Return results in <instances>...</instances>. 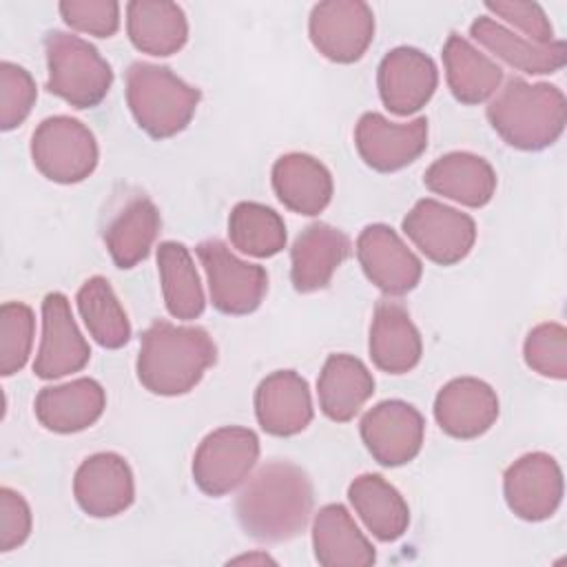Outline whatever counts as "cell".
Instances as JSON below:
<instances>
[{
	"label": "cell",
	"mask_w": 567,
	"mask_h": 567,
	"mask_svg": "<svg viewBox=\"0 0 567 567\" xmlns=\"http://www.w3.org/2000/svg\"><path fill=\"white\" fill-rule=\"evenodd\" d=\"M354 144L361 159L379 171L392 173L412 164L427 146V120L416 117L405 124H394L381 113H363L357 131Z\"/></svg>",
	"instance_id": "9a60e30c"
},
{
	"label": "cell",
	"mask_w": 567,
	"mask_h": 567,
	"mask_svg": "<svg viewBox=\"0 0 567 567\" xmlns=\"http://www.w3.org/2000/svg\"><path fill=\"white\" fill-rule=\"evenodd\" d=\"M485 9L505 20L507 24L516 27L518 31L525 33L527 40L547 44L554 40V27L543 11L540 4L536 2H520V0H496V2H485Z\"/></svg>",
	"instance_id": "f35d334b"
},
{
	"label": "cell",
	"mask_w": 567,
	"mask_h": 567,
	"mask_svg": "<svg viewBox=\"0 0 567 567\" xmlns=\"http://www.w3.org/2000/svg\"><path fill=\"white\" fill-rule=\"evenodd\" d=\"M312 549L319 565L326 567H365L377 558L370 540L339 503L323 505L315 514Z\"/></svg>",
	"instance_id": "484cf974"
},
{
	"label": "cell",
	"mask_w": 567,
	"mask_h": 567,
	"mask_svg": "<svg viewBox=\"0 0 567 567\" xmlns=\"http://www.w3.org/2000/svg\"><path fill=\"white\" fill-rule=\"evenodd\" d=\"M31 159L47 179L78 184L97 166V142L80 120L53 115L33 131Z\"/></svg>",
	"instance_id": "8992f818"
},
{
	"label": "cell",
	"mask_w": 567,
	"mask_h": 567,
	"mask_svg": "<svg viewBox=\"0 0 567 567\" xmlns=\"http://www.w3.org/2000/svg\"><path fill=\"white\" fill-rule=\"evenodd\" d=\"M368 350L372 363L388 374L410 372L421 361V334L403 306L394 301L377 303L370 323Z\"/></svg>",
	"instance_id": "7402d4cb"
},
{
	"label": "cell",
	"mask_w": 567,
	"mask_h": 567,
	"mask_svg": "<svg viewBox=\"0 0 567 567\" xmlns=\"http://www.w3.org/2000/svg\"><path fill=\"white\" fill-rule=\"evenodd\" d=\"M197 257L208 279L210 301L219 312L248 315L259 308L268 290V275L261 266L235 257L219 239L202 241Z\"/></svg>",
	"instance_id": "ba28073f"
},
{
	"label": "cell",
	"mask_w": 567,
	"mask_h": 567,
	"mask_svg": "<svg viewBox=\"0 0 567 567\" xmlns=\"http://www.w3.org/2000/svg\"><path fill=\"white\" fill-rule=\"evenodd\" d=\"M312 512V483L290 461L261 465L241 487L235 514L241 529L261 543H284L303 532Z\"/></svg>",
	"instance_id": "6da1fadb"
},
{
	"label": "cell",
	"mask_w": 567,
	"mask_h": 567,
	"mask_svg": "<svg viewBox=\"0 0 567 567\" xmlns=\"http://www.w3.org/2000/svg\"><path fill=\"white\" fill-rule=\"evenodd\" d=\"M159 226V210L146 195L128 197L104 230V244L113 264L117 268H133L146 259Z\"/></svg>",
	"instance_id": "f1b7e54d"
},
{
	"label": "cell",
	"mask_w": 567,
	"mask_h": 567,
	"mask_svg": "<svg viewBox=\"0 0 567 567\" xmlns=\"http://www.w3.org/2000/svg\"><path fill=\"white\" fill-rule=\"evenodd\" d=\"M35 317L22 301H7L0 308V372L4 377L24 368L33 346Z\"/></svg>",
	"instance_id": "e575fe53"
},
{
	"label": "cell",
	"mask_w": 567,
	"mask_h": 567,
	"mask_svg": "<svg viewBox=\"0 0 567 567\" xmlns=\"http://www.w3.org/2000/svg\"><path fill=\"white\" fill-rule=\"evenodd\" d=\"M408 239L434 264L452 266L465 259L476 241V224L467 213L436 199H419L403 217Z\"/></svg>",
	"instance_id": "9c48e42d"
},
{
	"label": "cell",
	"mask_w": 567,
	"mask_h": 567,
	"mask_svg": "<svg viewBox=\"0 0 567 567\" xmlns=\"http://www.w3.org/2000/svg\"><path fill=\"white\" fill-rule=\"evenodd\" d=\"M348 498L374 538L392 543L403 536L410 509L394 485L379 474H361L348 487Z\"/></svg>",
	"instance_id": "f546056e"
},
{
	"label": "cell",
	"mask_w": 567,
	"mask_h": 567,
	"mask_svg": "<svg viewBox=\"0 0 567 567\" xmlns=\"http://www.w3.org/2000/svg\"><path fill=\"white\" fill-rule=\"evenodd\" d=\"M106 394L93 379H75L62 385L42 388L35 396L38 421L58 434L91 427L104 412Z\"/></svg>",
	"instance_id": "603a6c76"
},
{
	"label": "cell",
	"mask_w": 567,
	"mask_h": 567,
	"mask_svg": "<svg viewBox=\"0 0 567 567\" xmlns=\"http://www.w3.org/2000/svg\"><path fill=\"white\" fill-rule=\"evenodd\" d=\"M523 354L534 372L563 381L567 377V330L560 323H540L532 328Z\"/></svg>",
	"instance_id": "d590c367"
},
{
	"label": "cell",
	"mask_w": 567,
	"mask_h": 567,
	"mask_svg": "<svg viewBox=\"0 0 567 567\" xmlns=\"http://www.w3.org/2000/svg\"><path fill=\"white\" fill-rule=\"evenodd\" d=\"M126 102L142 131L155 140L184 131L199 104V91L168 66L133 62L126 71Z\"/></svg>",
	"instance_id": "277c9868"
},
{
	"label": "cell",
	"mask_w": 567,
	"mask_h": 567,
	"mask_svg": "<svg viewBox=\"0 0 567 567\" xmlns=\"http://www.w3.org/2000/svg\"><path fill=\"white\" fill-rule=\"evenodd\" d=\"M503 492L507 507L518 518L545 520L563 501V472L554 456L529 452L507 467Z\"/></svg>",
	"instance_id": "7c38bea8"
},
{
	"label": "cell",
	"mask_w": 567,
	"mask_h": 567,
	"mask_svg": "<svg viewBox=\"0 0 567 567\" xmlns=\"http://www.w3.org/2000/svg\"><path fill=\"white\" fill-rule=\"evenodd\" d=\"M357 257L365 277L390 297L416 288L423 272L419 257L385 224H370L361 230L357 237Z\"/></svg>",
	"instance_id": "4fadbf2b"
},
{
	"label": "cell",
	"mask_w": 567,
	"mask_h": 567,
	"mask_svg": "<svg viewBox=\"0 0 567 567\" xmlns=\"http://www.w3.org/2000/svg\"><path fill=\"white\" fill-rule=\"evenodd\" d=\"M49 93L75 109L97 106L113 82L111 64L80 35L51 31L44 38Z\"/></svg>",
	"instance_id": "5b68a950"
},
{
	"label": "cell",
	"mask_w": 567,
	"mask_h": 567,
	"mask_svg": "<svg viewBox=\"0 0 567 567\" xmlns=\"http://www.w3.org/2000/svg\"><path fill=\"white\" fill-rule=\"evenodd\" d=\"M215 359L217 348L204 328L155 321L142 334L135 368L148 392L177 396L190 392Z\"/></svg>",
	"instance_id": "7a4b0ae2"
},
{
	"label": "cell",
	"mask_w": 567,
	"mask_h": 567,
	"mask_svg": "<svg viewBox=\"0 0 567 567\" xmlns=\"http://www.w3.org/2000/svg\"><path fill=\"white\" fill-rule=\"evenodd\" d=\"M230 244L250 257H272L286 246V224L272 208L239 202L228 217Z\"/></svg>",
	"instance_id": "836d02e7"
},
{
	"label": "cell",
	"mask_w": 567,
	"mask_h": 567,
	"mask_svg": "<svg viewBox=\"0 0 567 567\" xmlns=\"http://www.w3.org/2000/svg\"><path fill=\"white\" fill-rule=\"evenodd\" d=\"M38 97V89L27 69L2 62L0 64V128L11 131L20 126L31 113Z\"/></svg>",
	"instance_id": "8d00e7d4"
},
{
	"label": "cell",
	"mask_w": 567,
	"mask_h": 567,
	"mask_svg": "<svg viewBox=\"0 0 567 567\" xmlns=\"http://www.w3.org/2000/svg\"><path fill=\"white\" fill-rule=\"evenodd\" d=\"M308 33L323 58L350 64L368 51L374 38V13L361 0H326L312 7Z\"/></svg>",
	"instance_id": "30bf717a"
},
{
	"label": "cell",
	"mask_w": 567,
	"mask_h": 567,
	"mask_svg": "<svg viewBox=\"0 0 567 567\" xmlns=\"http://www.w3.org/2000/svg\"><path fill=\"white\" fill-rule=\"evenodd\" d=\"M350 255V239L330 224H310L290 248V279L295 290L315 292L330 284Z\"/></svg>",
	"instance_id": "ffe728a7"
},
{
	"label": "cell",
	"mask_w": 567,
	"mask_h": 567,
	"mask_svg": "<svg viewBox=\"0 0 567 567\" xmlns=\"http://www.w3.org/2000/svg\"><path fill=\"white\" fill-rule=\"evenodd\" d=\"M374 392V379L370 370L352 354H330L317 379V396L321 412L346 423L363 408Z\"/></svg>",
	"instance_id": "83f0119b"
},
{
	"label": "cell",
	"mask_w": 567,
	"mask_h": 567,
	"mask_svg": "<svg viewBox=\"0 0 567 567\" xmlns=\"http://www.w3.org/2000/svg\"><path fill=\"white\" fill-rule=\"evenodd\" d=\"M157 268L166 310L175 319L199 317L206 301L188 248L177 241H162L157 246Z\"/></svg>",
	"instance_id": "1f68e13d"
},
{
	"label": "cell",
	"mask_w": 567,
	"mask_h": 567,
	"mask_svg": "<svg viewBox=\"0 0 567 567\" xmlns=\"http://www.w3.org/2000/svg\"><path fill=\"white\" fill-rule=\"evenodd\" d=\"M423 434L421 412L399 399L377 403L361 419V439L372 458L385 467L410 463L421 452Z\"/></svg>",
	"instance_id": "8fae6325"
},
{
	"label": "cell",
	"mask_w": 567,
	"mask_h": 567,
	"mask_svg": "<svg viewBox=\"0 0 567 567\" xmlns=\"http://www.w3.org/2000/svg\"><path fill=\"white\" fill-rule=\"evenodd\" d=\"M255 414L264 432L272 436H292L312 421V401L308 383L295 370L268 374L255 392Z\"/></svg>",
	"instance_id": "d6986e66"
},
{
	"label": "cell",
	"mask_w": 567,
	"mask_h": 567,
	"mask_svg": "<svg viewBox=\"0 0 567 567\" xmlns=\"http://www.w3.org/2000/svg\"><path fill=\"white\" fill-rule=\"evenodd\" d=\"M31 534V509L22 494L2 487L0 489V551L20 547Z\"/></svg>",
	"instance_id": "ab89813d"
},
{
	"label": "cell",
	"mask_w": 567,
	"mask_h": 567,
	"mask_svg": "<svg viewBox=\"0 0 567 567\" xmlns=\"http://www.w3.org/2000/svg\"><path fill=\"white\" fill-rule=\"evenodd\" d=\"M78 310L89 334L102 348L115 350L131 339L128 317L104 277H91L82 284L78 290Z\"/></svg>",
	"instance_id": "d6a6232c"
},
{
	"label": "cell",
	"mask_w": 567,
	"mask_h": 567,
	"mask_svg": "<svg viewBox=\"0 0 567 567\" xmlns=\"http://www.w3.org/2000/svg\"><path fill=\"white\" fill-rule=\"evenodd\" d=\"M439 71L430 55L414 47L392 49L379 64L377 86L381 102L394 115H412L436 91Z\"/></svg>",
	"instance_id": "2e32d148"
},
{
	"label": "cell",
	"mask_w": 567,
	"mask_h": 567,
	"mask_svg": "<svg viewBox=\"0 0 567 567\" xmlns=\"http://www.w3.org/2000/svg\"><path fill=\"white\" fill-rule=\"evenodd\" d=\"M487 120L505 144L520 151L551 146L567 120V102L558 86L509 78L487 106Z\"/></svg>",
	"instance_id": "3957f363"
},
{
	"label": "cell",
	"mask_w": 567,
	"mask_h": 567,
	"mask_svg": "<svg viewBox=\"0 0 567 567\" xmlns=\"http://www.w3.org/2000/svg\"><path fill=\"white\" fill-rule=\"evenodd\" d=\"M73 494L82 512L111 518L131 507L135 483L128 463L115 452H97L82 461L73 478Z\"/></svg>",
	"instance_id": "e0dca14e"
},
{
	"label": "cell",
	"mask_w": 567,
	"mask_h": 567,
	"mask_svg": "<svg viewBox=\"0 0 567 567\" xmlns=\"http://www.w3.org/2000/svg\"><path fill=\"white\" fill-rule=\"evenodd\" d=\"M445 78L452 95L463 104H481L501 86L503 71L465 38L452 33L443 47Z\"/></svg>",
	"instance_id": "4dcf8cb0"
},
{
	"label": "cell",
	"mask_w": 567,
	"mask_h": 567,
	"mask_svg": "<svg viewBox=\"0 0 567 567\" xmlns=\"http://www.w3.org/2000/svg\"><path fill=\"white\" fill-rule=\"evenodd\" d=\"M126 31L142 53L166 58L188 40V22L179 4L168 0H133L126 4Z\"/></svg>",
	"instance_id": "4316f807"
},
{
	"label": "cell",
	"mask_w": 567,
	"mask_h": 567,
	"mask_svg": "<svg viewBox=\"0 0 567 567\" xmlns=\"http://www.w3.org/2000/svg\"><path fill=\"white\" fill-rule=\"evenodd\" d=\"M230 563H248V565L259 563V565H266V563H275V560L268 554H248V556H237Z\"/></svg>",
	"instance_id": "60d3db41"
},
{
	"label": "cell",
	"mask_w": 567,
	"mask_h": 567,
	"mask_svg": "<svg viewBox=\"0 0 567 567\" xmlns=\"http://www.w3.org/2000/svg\"><path fill=\"white\" fill-rule=\"evenodd\" d=\"M423 182L432 193L470 208L485 206L496 190V173L489 162L465 151L432 162Z\"/></svg>",
	"instance_id": "cb8c5ba5"
},
{
	"label": "cell",
	"mask_w": 567,
	"mask_h": 567,
	"mask_svg": "<svg viewBox=\"0 0 567 567\" xmlns=\"http://www.w3.org/2000/svg\"><path fill=\"white\" fill-rule=\"evenodd\" d=\"M470 33L489 53L523 73H556L567 62V47L563 40H551L547 44L532 42L525 35L509 31L505 24L489 16L476 18L470 27Z\"/></svg>",
	"instance_id": "44dd1931"
},
{
	"label": "cell",
	"mask_w": 567,
	"mask_h": 567,
	"mask_svg": "<svg viewBox=\"0 0 567 567\" xmlns=\"http://www.w3.org/2000/svg\"><path fill=\"white\" fill-rule=\"evenodd\" d=\"M498 416L496 392L481 379L458 377L445 383L434 401V419L454 439L485 434Z\"/></svg>",
	"instance_id": "ac0fdd59"
},
{
	"label": "cell",
	"mask_w": 567,
	"mask_h": 567,
	"mask_svg": "<svg viewBox=\"0 0 567 567\" xmlns=\"http://www.w3.org/2000/svg\"><path fill=\"white\" fill-rule=\"evenodd\" d=\"M58 9L71 29L95 38H111L120 27V4L113 0H64Z\"/></svg>",
	"instance_id": "74e56055"
},
{
	"label": "cell",
	"mask_w": 567,
	"mask_h": 567,
	"mask_svg": "<svg viewBox=\"0 0 567 567\" xmlns=\"http://www.w3.org/2000/svg\"><path fill=\"white\" fill-rule=\"evenodd\" d=\"M272 188L292 213L319 215L332 199V175L317 157L288 153L272 166Z\"/></svg>",
	"instance_id": "d4e9b609"
},
{
	"label": "cell",
	"mask_w": 567,
	"mask_h": 567,
	"mask_svg": "<svg viewBox=\"0 0 567 567\" xmlns=\"http://www.w3.org/2000/svg\"><path fill=\"white\" fill-rule=\"evenodd\" d=\"M91 357L69 299L62 292H49L42 301V339L33 361V372L40 379H60L80 372Z\"/></svg>",
	"instance_id": "5bb4252c"
},
{
	"label": "cell",
	"mask_w": 567,
	"mask_h": 567,
	"mask_svg": "<svg viewBox=\"0 0 567 567\" xmlns=\"http://www.w3.org/2000/svg\"><path fill=\"white\" fill-rule=\"evenodd\" d=\"M259 458L252 430L228 425L210 432L193 456V478L208 496H224L239 487Z\"/></svg>",
	"instance_id": "52a82bcc"
}]
</instances>
